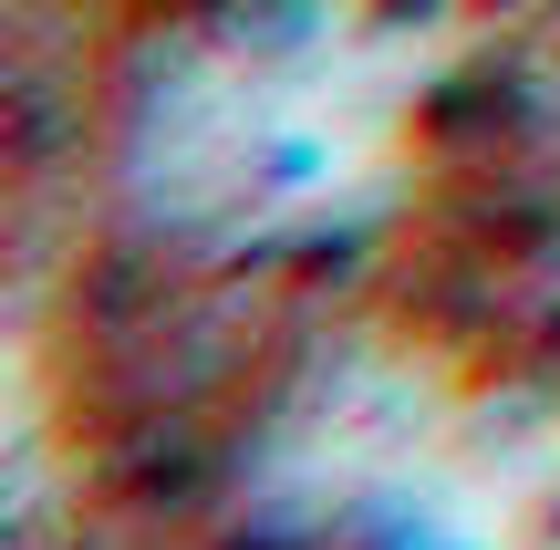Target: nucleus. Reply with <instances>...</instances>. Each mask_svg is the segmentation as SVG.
<instances>
[{
  "label": "nucleus",
  "mask_w": 560,
  "mask_h": 550,
  "mask_svg": "<svg viewBox=\"0 0 560 550\" xmlns=\"http://www.w3.org/2000/svg\"><path fill=\"white\" fill-rule=\"evenodd\" d=\"M332 270L291 249L94 229L32 312V395L83 510H198L270 436L322 343Z\"/></svg>",
  "instance_id": "obj_1"
},
{
  "label": "nucleus",
  "mask_w": 560,
  "mask_h": 550,
  "mask_svg": "<svg viewBox=\"0 0 560 550\" xmlns=\"http://www.w3.org/2000/svg\"><path fill=\"white\" fill-rule=\"evenodd\" d=\"M342 312L446 395H560V0H509L405 104Z\"/></svg>",
  "instance_id": "obj_2"
},
{
  "label": "nucleus",
  "mask_w": 560,
  "mask_h": 550,
  "mask_svg": "<svg viewBox=\"0 0 560 550\" xmlns=\"http://www.w3.org/2000/svg\"><path fill=\"white\" fill-rule=\"evenodd\" d=\"M208 0H11V125H21V187L52 145H83L104 104L125 94L166 32H187Z\"/></svg>",
  "instance_id": "obj_3"
},
{
  "label": "nucleus",
  "mask_w": 560,
  "mask_h": 550,
  "mask_svg": "<svg viewBox=\"0 0 560 550\" xmlns=\"http://www.w3.org/2000/svg\"><path fill=\"white\" fill-rule=\"evenodd\" d=\"M104 550H374V540H342V530H208L198 510H136V519H115Z\"/></svg>",
  "instance_id": "obj_4"
}]
</instances>
